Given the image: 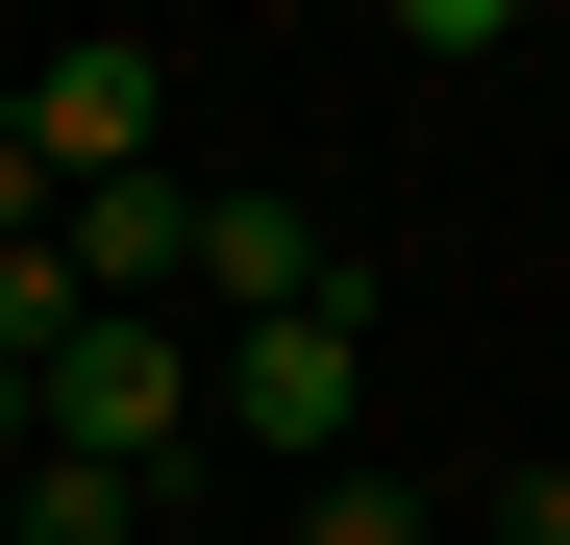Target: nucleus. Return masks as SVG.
Listing matches in <instances>:
<instances>
[{"mask_svg":"<svg viewBox=\"0 0 570 545\" xmlns=\"http://www.w3.org/2000/svg\"><path fill=\"white\" fill-rule=\"evenodd\" d=\"M75 323H100V298H75V248H50V224H0V373H26V347H75Z\"/></svg>","mask_w":570,"mask_h":545,"instance_id":"obj_7","label":"nucleus"},{"mask_svg":"<svg viewBox=\"0 0 570 545\" xmlns=\"http://www.w3.org/2000/svg\"><path fill=\"white\" fill-rule=\"evenodd\" d=\"M26 545H149V472L125 446H26Z\"/></svg>","mask_w":570,"mask_h":545,"instance_id":"obj_6","label":"nucleus"},{"mask_svg":"<svg viewBox=\"0 0 570 545\" xmlns=\"http://www.w3.org/2000/svg\"><path fill=\"white\" fill-rule=\"evenodd\" d=\"M397 50H521V0H397Z\"/></svg>","mask_w":570,"mask_h":545,"instance_id":"obj_9","label":"nucleus"},{"mask_svg":"<svg viewBox=\"0 0 570 545\" xmlns=\"http://www.w3.org/2000/svg\"><path fill=\"white\" fill-rule=\"evenodd\" d=\"M26 446H125V472H174V446H199V347L100 298L75 347H26Z\"/></svg>","mask_w":570,"mask_h":545,"instance_id":"obj_2","label":"nucleus"},{"mask_svg":"<svg viewBox=\"0 0 570 545\" xmlns=\"http://www.w3.org/2000/svg\"><path fill=\"white\" fill-rule=\"evenodd\" d=\"M75 298H125V323H174V272H199V199H174V174H75Z\"/></svg>","mask_w":570,"mask_h":545,"instance_id":"obj_4","label":"nucleus"},{"mask_svg":"<svg viewBox=\"0 0 570 545\" xmlns=\"http://www.w3.org/2000/svg\"><path fill=\"white\" fill-rule=\"evenodd\" d=\"M199 422H224V446H273V472H347V422H372V323H347V298L224 323V347H199Z\"/></svg>","mask_w":570,"mask_h":545,"instance_id":"obj_1","label":"nucleus"},{"mask_svg":"<svg viewBox=\"0 0 570 545\" xmlns=\"http://www.w3.org/2000/svg\"><path fill=\"white\" fill-rule=\"evenodd\" d=\"M298 545H446L422 472H298Z\"/></svg>","mask_w":570,"mask_h":545,"instance_id":"obj_8","label":"nucleus"},{"mask_svg":"<svg viewBox=\"0 0 570 545\" xmlns=\"http://www.w3.org/2000/svg\"><path fill=\"white\" fill-rule=\"evenodd\" d=\"M149 125H174V75H149L125 26H75V50L26 75V174H50V199H75V174H149Z\"/></svg>","mask_w":570,"mask_h":545,"instance_id":"obj_3","label":"nucleus"},{"mask_svg":"<svg viewBox=\"0 0 570 545\" xmlns=\"http://www.w3.org/2000/svg\"><path fill=\"white\" fill-rule=\"evenodd\" d=\"M199 298H224V323H273V298H347V248H323L298 199H199Z\"/></svg>","mask_w":570,"mask_h":545,"instance_id":"obj_5","label":"nucleus"}]
</instances>
